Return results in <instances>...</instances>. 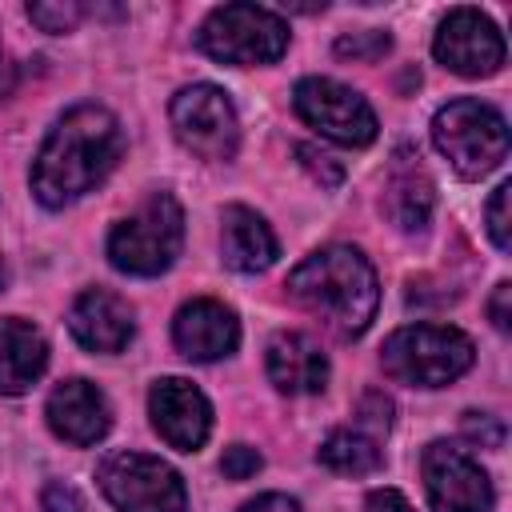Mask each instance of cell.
Segmentation results:
<instances>
[{"label":"cell","instance_id":"1","mask_svg":"<svg viewBox=\"0 0 512 512\" xmlns=\"http://www.w3.org/2000/svg\"><path fill=\"white\" fill-rule=\"evenodd\" d=\"M124 128L104 104L68 108L32 160V192L44 208H64L92 192L120 160Z\"/></svg>","mask_w":512,"mask_h":512},{"label":"cell","instance_id":"2","mask_svg":"<svg viewBox=\"0 0 512 512\" xmlns=\"http://www.w3.org/2000/svg\"><path fill=\"white\" fill-rule=\"evenodd\" d=\"M288 292L312 316H320L336 336H360L376 320L380 308V280L368 256L352 244H328L304 256L292 276Z\"/></svg>","mask_w":512,"mask_h":512},{"label":"cell","instance_id":"3","mask_svg":"<svg viewBox=\"0 0 512 512\" xmlns=\"http://www.w3.org/2000/svg\"><path fill=\"white\" fill-rule=\"evenodd\" d=\"M184 248V208L172 192H152L108 232V260L124 276H160Z\"/></svg>","mask_w":512,"mask_h":512},{"label":"cell","instance_id":"4","mask_svg":"<svg viewBox=\"0 0 512 512\" xmlns=\"http://www.w3.org/2000/svg\"><path fill=\"white\" fill-rule=\"evenodd\" d=\"M476 360L472 340L448 324H408L384 340L380 364L392 380L412 388H444L460 380Z\"/></svg>","mask_w":512,"mask_h":512},{"label":"cell","instance_id":"5","mask_svg":"<svg viewBox=\"0 0 512 512\" xmlns=\"http://www.w3.org/2000/svg\"><path fill=\"white\" fill-rule=\"evenodd\" d=\"M196 44L204 56L236 68L276 64L288 52V24L280 12L260 4H220L204 16Z\"/></svg>","mask_w":512,"mask_h":512},{"label":"cell","instance_id":"6","mask_svg":"<svg viewBox=\"0 0 512 512\" xmlns=\"http://www.w3.org/2000/svg\"><path fill=\"white\" fill-rule=\"evenodd\" d=\"M432 140L464 180H480L508 156V124L484 100H448L432 116Z\"/></svg>","mask_w":512,"mask_h":512},{"label":"cell","instance_id":"7","mask_svg":"<svg viewBox=\"0 0 512 512\" xmlns=\"http://www.w3.org/2000/svg\"><path fill=\"white\" fill-rule=\"evenodd\" d=\"M100 492L116 512H188L184 480L148 452H112L96 468Z\"/></svg>","mask_w":512,"mask_h":512},{"label":"cell","instance_id":"8","mask_svg":"<svg viewBox=\"0 0 512 512\" xmlns=\"http://www.w3.org/2000/svg\"><path fill=\"white\" fill-rule=\"evenodd\" d=\"M292 108L308 128H316L320 136H328L344 148H368L380 128L372 104L356 88H348L332 76H304L292 88Z\"/></svg>","mask_w":512,"mask_h":512},{"label":"cell","instance_id":"9","mask_svg":"<svg viewBox=\"0 0 512 512\" xmlns=\"http://www.w3.org/2000/svg\"><path fill=\"white\" fill-rule=\"evenodd\" d=\"M172 132L176 140L204 160H232L240 148V116L224 88L188 84L172 96Z\"/></svg>","mask_w":512,"mask_h":512},{"label":"cell","instance_id":"10","mask_svg":"<svg viewBox=\"0 0 512 512\" xmlns=\"http://www.w3.org/2000/svg\"><path fill=\"white\" fill-rule=\"evenodd\" d=\"M420 476L432 512H488L492 480L472 452L448 440H432L420 456Z\"/></svg>","mask_w":512,"mask_h":512},{"label":"cell","instance_id":"11","mask_svg":"<svg viewBox=\"0 0 512 512\" xmlns=\"http://www.w3.org/2000/svg\"><path fill=\"white\" fill-rule=\"evenodd\" d=\"M432 56L456 76H492L504 64V36L480 8H452L436 28Z\"/></svg>","mask_w":512,"mask_h":512},{"label":"cell","instance_id":"12","mask_svg":"<svg viewBox=\"0 0 512 512\" xmlns=\"http://www.w3.org/2000/svg\"><path fill=\"white\" fill-rule=\"evenodd\" d=\"M148 416H152V428L160 432V440L176 452H196L212 432V404L184 376H164L152 384Z\"/></svg>","mask_w":512,"mask_h":512},{"label":"cell","instance_id":"13","mask_svg":"<svg viewBox=\"0 0 512 512\" xmlns=\"http://www.w3.org/2000/svg\"><path fill=\"white\" fill-rule=\"evenodd\" d=\"M44 416H48V428L76 444V448H92L104 440V432L112 428V408H108V396L92 384V380H64L48 392V404H44Z\"/></svg>","mask_w":512,"mask_h":512},{"label":"cell","instance_id":"14","mask_svg":"<svg viewBox=\"0 0 512 512\" xmlns=\"http://www.w3.org/2000/svg\"><path fill=\"white\" fill-rule=\"evenodd\" d=\"M172 344L196 364L224 360L240 344V320L220 300H188L172 320Z\"/></svg>","mask_w":512,"mask_h":512},{"label":"cell","instance_id":"15","mask_svg":"<svg viewBox=\"0 0 512 512\" xmlns=\"http://www.w3.org/2000/svg\"><path fill=\"white\" fill-rule=\"evenodd\" d=\"M68 332L76 336L80 348L112 356V352L128 348L136 320H132V308L124 296H116L108 288H88L76 296V304L68 312Z\"/></svg>","mask_w":512,"mask_h":512},{"label":"cell","instance_id":"16","mask_svg":"<svg viewBox=\"0 0 512 512\" xmlns=\"http://www.w3.org/2000/svg\"><path fill=\"white\" fill-rule=\"evenodd\" d=\"M268 380L288 396H316L328 384V356L304 332H276L268 340Z\"/></svg>","mask_w":512,"mask_h":512},{"label":"cell","instance_id":"17","mask_svg":"<svg viewBox=\"0 0 512 512\" xmlns=\"http://www.w3.org/2000/svg\"><path fill=\"white\" fill-rule=\"evenodd\" d=\"M220 256L232 272H264L276 264L280 244L260 212L244 204H228L220 212Z\"/></svg>","mask_w":512,"mask_h":512},{"label":"cell","instance_id":"18","mask_svg":"<svg viewBox=\"0 0 512 512\" xmlns=\"http://www.w3.org/2000/svg\"><path fill=\"white\" fill-rule=\"evenodd\" d=\"M432 204H436V192H432V180H428L420 156L400 148L392 156V168L384 180V212L392 216V224L400 232H424Z\"/></svg>","mask_w":512,"mask_h":512},{"label":"cell","instance_id":"19","mask_svg":"<svg viewBox=\"0 0 512 512\" xmlns=\"http://www.w3.org/2000/svg\"><path fill=\"white\" fill-rule=\"evenodd\" d=\"M48 368V340L36 324L8 316L0 320V396L28 392Z\"/></svg>","mask_w":512,"mask_h":512},{"label":"cell","instance_id":"20","mask_svg":"<svg viewBox=\"0 0 512 512\" xmlns=\"http://www.w3.org/2000/svg\"><path fill=\"white\" fill-rule=\"evenodd\" d=\"M316 460L340 476H368L384 464V452H380L376 436H368L364 428H332L320 440Z\"/></svg>","mask_w":512,"mask_h":512},{"label":"cell","instance_id":"21","mask_svg":"<svg viewBox=\"0 0 512 512\" xmlns=\"http://www.w3.org/2000/svg\"><path fill=\"white\" fill-rule=\"evenodd\" d=\"M28 20L44 32H72L84 20V8L76 0H56V4H28Z\"/></svg>","mask_w":512,"mask_h":512},{"label":"cell","instance_id":"22","mask_svg":"<svg viewBox=\"0 0 512 512\" xmlns=\"http://www.w3.org/2000/svg\"><path fill=\"white\" fill-rule=\"evenodd\" d=\"M388 48H392V36L380 28H364L336 40V56H352V60H380Z\"/></svg>","mask_w":512,"mask_h":512},{"label":"cell","instance_id":"23","mask_svg":"<svg viewBox=\"0 0 512 512\" xmlns=\"http://www.w3.org/2000/svg\"><path fill=\"white\" fill-rule=\"evenodd\" d=\"M508 200H512V184L504 180V184L492 192V200H488V236H492V244H496L500 252H508V248H512V220H508Z\"/></svg>","mask_w":512,"mask_h":512},{"label":"cell","instance_id":"24","mask_svg":"<svg viewBox=\"0 0 512 512\" xmlns=\"http://www.w3.org/2000/svg\"><path fill=\"white\" fill-rule=\"evenodd\" d=\"M260 452L256 448H248V444H232V448H224V456H220V472L228 476V480H248V476H256L260 472Z\"/></svg>","mask_w":512,"mask_h":512},{"label":"cell","instance_id":"25","mask_svg":"<svg viewBox=\"0 0 512 512\" xmlns=\"http://www.w3.org/2000/svg\"><path fill=\"white\" fill-rule=\"evenodd\" d=\"M464 436L476 440L480 448H500L504 444V424L488 412H464Z\"/></svg>","mask_w":512,"mask_h":512},{"label":"cell","instance_id":"26","mask_svg":"<svg viewBox=\"0 0 512 512\" xmlns=\"http://www.w3.org/2000/svg\"><path fill=\"white\" fill-rule=\"evenodd\" d=\"M296 156H300V164H304L320 184H328V188H332V184H340V180H344V168H340V164H332V156L316 152L312 144H300V148H296Z\"/></svg>","mask_w":512,"mask_h":512},{"label":"cell","instance_id":"27","mask_svg":"<svg viewBox=\"0 0 512 512\" xmlns=\"http://www.w3.org/2000/svg\"><path fill=\"white\" fill-rule=\"evenodd\" d=\"M40 504H44V512H88L84 496H80L72 484H64V480H52V484L44 488Z\"/></svg>","mask_w":512,"mask_h":512},{"label":"cell","instance_id":"28","mask_svg":"<svg viewBox=\"0 0 512 512\" xmlns=\"http://www.w3.org/2000/svg\"><path fill=\"white\" fill-rule=\"evenodd\" d=\"M508 300H512V284L500 280L496 292H492V300H488V316H492V324H496L500 332H508V324H512V308H508Z\"/></svg>","mask_w":512,"mask_h":512},{"label":"cell","instance_id":"29","mask_svg":"<svg viewBox=\"0 0 512 512\" xmlns=\"http://www.w3.org/2000/svg\"><path fill=\"white\" fill-rule=\"evenodd\" d=\"M240 512H300V504L292 496H284V492H260L256 500L240 504Z\"/></svg>","mask_w":512,"mask_h":512},{"label":"cell","instance_id":"30","mask_svg":"<svg viewBox=\"0 0 512 512\" xmlns=\"http://www.w3.org/2000/svg\"><path fill=\"white\" fill-rule=\"evenodd\" d=\"M364 512H416V508L404 500V492H396V488H376V492L368 496Z\"/></svg>","mask_w":512,"mask_h":512},{"label":"cell","instance_id":"31","mask_svg":"<svg viewBox=\"0 0 512 512\" xmlns=\"http://www.w3.org/2000/svg\"><path fill=\"white\" fill-rule=\"evenodd\" d=\"M16 84H20V72H16V64L0 56V100H8V96L16 92Z\"/></svg>","mask_w":512,"mask_h":512}]
</instances>
